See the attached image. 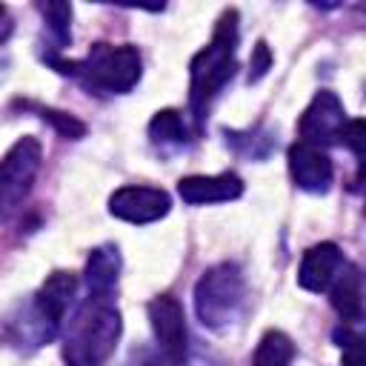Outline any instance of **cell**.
<instances>
[{
	"mask_svg": "<svg viewBox=\"0 0 366 366\" xmlns=\"http://www.w3.org/2000/svg\"><path fill=\"white\" fill-rule=\"evenodd\" d=\"M123 332L114 295L89 292L60 326V352L66 366H100L112 357Z\"/></svg>",
	"mask_w": 366,
	"mask_h": 366,
	"instance_id": "1",
	"label": "cell"
},
{
	"mask_svg": "<svg viewBox=\"0 0 366 366\" xmlns=\"http://www.w3.org/2000/svg\"><path fill=\"white\" fill-rule=\"evenodd\" d=\"M234 51H237V11L229 9L214 26V34L206 49H200L189 63V109L197 120L209 114L214 97L234 74Z\"/></svg>",
	"mask_w": 366,
	"mask_h": 366,
	"instance_id": "2",
	"label": "cell"
},
{
	"mask_svg": "<svg viewBox=\"0 0 366 366\" xmlns=\"http://www.w3.org/2000/svg\"><path fill=\"white\" fill-rule=\"evenodd\" d=\"M49 63L57 71L77 77L86 89L100 92V94H126L137 86V80L143 74L140 51L132 43H120V46L94 43L89 49V54L80 60L49 57Z\"/></svg>",
	"mask_w": 366,
	"mask_h": 366,
	"instance_id": "3",
	"label": "cell"
},
{
	"mask_svg": "<svg viewBox=\"0 0 366 366\" xmlns=\"http://www.w3.org/2000/svg\"><path fill=\"white\" fill-rule=\"evenodd\" d=\"M243 300H246V280L237 263H214L209 266L197 286H194V312L197 320L212 329V332H223L229 329L240 312H243Z\"/></svg>",
	"mask_w": 366,
	"mask_h": 366,
	"instance_id": "4",
	"label": "cell"
},
{
	"mask_svg": "<svg viewBox=\"0 0 366 366\" xmlns=\"http://www.w3.org/2000/svg\"><path fill=\"white\" fill-rule=\"evenodd\" d=\"M43 163L37 137H20L0 160V223H9L26 203Z\"/></svg>",
	"mask_w": 366,
	"mask_h": 366,
	"instance_id": "5",
	"label": "cell"
},
{
	"mask_svg": "<svg viewBox=\"0 0 366 366\" xmlns=\"http://www.w3.org/2000/svg\"><path fill=\"white\" fill-rule=\"evenodd\" d=\"M146 312L157 343V357L163 360V366H189V332L177 297L157 295L149 300Z\"/></svg>",
	"mask_w": 366,
	"mask_h": 366,
	"instance_id": "6",
	"label": "cell"
},
{
	"mask_svg": "<svg viewBox=\"0 0 366 366\" xmlns=\"http://www.w3.org/2000/svg\"><path fill=\"white\" fill-rule=\"evenodd\" d=\"M346 126V112H343V103L337 100L335 92L329 89H320L312 103L303 109L300 120H297V140L303 143H312V146H332L340 140V132Z\"/></svg>",
	"mask_w": 366,
	"mask_h": 366,
	"instance_id": "7",
	"label": "cell"
},
{
	"mask_svg": "<svg viewBox=\"0 0 366 366\" xmlns=\"http://www.w3.org/2000/svg\"><path fill=\"white\" fill-rule=\"evenodd\" d=\"M169 206H172L169 192L154 189V186H120L109 197V212L117 220L137 223V226L154 223V220L166 217Z\"/></svg>",
	"mask_w": 366,
	"mask_h": 366,
	"instance_id": "8",
	"label": "cell"
},
{
	"mask_svg": "<svg viewBox=\"0 0 366 366\" xmlns=\"http://www.w3.org/2000/svg\"><path fill=\"white\" fill-rule=\"evenodd\" d=\"M289 174H292L297 189L317 194V192L329 189L335 169H332V160H329L326 149L297 140V143L289 146Z\"/></svg>",
	"mask_w": 366,
	"mask_h": 366,
	"instance_id": "9",
	"label": "cell"
},
{
	"mask_svg": "<svg viewBox=\"0 0 366 366\" xmlns=\"http://www.w3.org/2000/svg\"><path fill=\"white\" fill-rule=\"evenodd\" d=\"M74 292H77V274H71V272H51L43 280V286L37 289V295L31 297L34 312L43 317V323L54 335H60V326H63L66 312H69V306L74 300Z\"/></svg>",
	"mask_w": 366,
	"mask_h": 366,
	"instance_id": "10",
	"label": "cell"
},
{
	"mask_svg": "<svg viewBox=\"0 0 366 366\" xmlns=\"http://www.w3.org/2000/svg\"><path fill=\"white\" fill-rule=\"evenodd\" d=\"M177 194L189 206H206V203H229L243 194V180L234 172L223 174H189L177 180Z\"/></svg>",
	"mask_w": 366,
	"mask_h": 366,
	"instance_id": "11",
	"label": "cell"
},
{
	"mask_svg": "<svg viewBox=\"0 0 366 366\" xmlns=\"http://www.w3.org/2000/svg\"><path fill=\"white\" fill-rule=\"evenodd\" d=\"M340 269H343V252L335 243H317L303 254L297 269V283L306 292H326Z\"/></svg>",
	"mask_w": 366,
	"mask_h": 366,
	"instance_id": "12",
	"label": "cell"
},
{
	"mask_svg": "<svg viewBox=\"0 0 366 366\" xmlns=\"http://www.w3.org/2000/svg\"><path fill=\"white\" fill-rule=\"evenodd\" d=\"M329 300L343 323H357L363 317V277L355 263H343L329 286Z\"/></svg>",
	"mask_w": 366,
	"mask_h": 366,
	"instance_id": "13",
	"label": "cell"
},
{
	"mask_svg": "<svg viewBox=\"0 0 366 366\" xmlns=\"http://www.w3.org/2000/svg\"><path fill=\"white\" fill-rule=\"evenodd\" d=\"M120 274V252L112 243L97 246L86 260V289L97 295H114Z\"/></svg>",
	"mask_w": 366,
	"mask_h": 366,
	"instance_id": "14",
	"label": "cell"
},
{
	"mask_svg": "<svg viewBox=\"0 0 366 366\" xmlns=\"http://www.w3.org/2000/svg\"><path fill=\"white\" fill-rule=\"evenodd\" d=\"M292 360H295L292 337L280 329H272L260 337L254 357H252V366H292Z\"/></svg>",
	"mask_w": 366,
	"mask_h": 366,
	"instance_id": "15",
	"label": "cell"
},
{
	"mask_svg": "<svg viewBox=\"0 0 366 366\" xmlns=\"http://www.w3.org/2000/svg\"><path fill=\"white\" fill-rule=\"evenodd\" d=\"M149 137H152L154 146H183V140H186L183 117L174 109L157 112L149 123Z\"/></svg>",
	"mask_w": 366,
	"mask_h": 366,
	"instance_id": "16",
	"label": "cell"
},
{
	"mask_svg": "<svg viewBox=\"0 0 366 366\" xmlns=\"http://www.w3.org/2000/svg\"><path fill=\"white\" fill-rule=\"evenodd\" d=\"M46 23H49V34L54 40V49L69 46L71 40V6L69 3H46L40 6Z\"/></svg>",
	"mask_w": 366,
	"mask_h": 366,
	"instance_id": "17",
	"label": "cell"
},
{
	"mask_svg": "<svg viewBox=\"0 0 366 366\" xmlns=\"http://www.w3.org/2000/svg\"><path fill=\"white\" fill-rule=\"evenodd\" d=\"M335 343L343 349V366H363V337L349 326L335 329Z\"/></svg>",
	"mask_w": 366,
	"mask_h": 366,
	"instance_id": "18",
	"label": "cell"
},
{
	"mask_svg": "<svg viewBox=\"0 0 366 366\" xmlns=\"http://www.w3.org/2000/svg\"><path fill=\"white\" fill-rule=\"evenodd\" d=\"M40 117L43 120H49L63 137H71V140H77V137H83L86 134V123H80L77 117H71V114H66V112H57V109H40Z\"/></svg>",
	"mask_w": 366,
	"mask_h": 366,
	"instance_id": "19",
	"label": "cell"
},
{
	"mask_svg": "<svg viewBox=\"0 0 366 366\" xmlns=\"http://www.w3.org/2000/svg\"><path fill=\"white\" fill-rule=\"evenodd\" d=\"M269 69H272V51L266 46V40H257L254 51H252V63H249V83H257Z\"/></svg>",
	"mask_w": 366,
	"mask_h": 366,
	"instance_id": "20",
	"label": "cell"
},
{
	"mask_svg": "<svg viewBox=\"0 0 366 366\" xmlns=\"http://www.w3.org/2000/svg\"><path fill=\"white\" fill-rule=\"evenodd\" d=\"M337 143L349 146L352 154H355V160L360 163V160H363V120H346V126H343Z\"/></svg>",
	"mask_w": 366,
	"mask_h": 366,
	"instance_id": "21",
	"label": "cell"
},
{
	"mask_svg": "<svg viewBox=\"0 0 366 366\" xmlns=\"http://www.w3.org/2000/svg\"><path fill=\"white\" fill-rule=\"evenodd\" d=\"M123 366H163V360H160L152 349L137 346V349H132V352H129V357H126V363H123Z\"/></svg>",
	"mask_w": 366,
	"mask_h": 366,
	"instance_id": "22",
	"label": "cell"
},
{
	"mask_svg": "<svg viewBox=\"0 0 366 366\" xmlns=\"http://www.w3.org/2000/svg\"><path fill=\"white\" fill-rule=\"evenodd\" d=\"M3 17H6V9H3V6H0V20H3Z\"/></svg>",
	"mask_w": 366,
	"mask_h": 366,
	"instance_id": "23",
	"label": "cell"
}]
</instances>
